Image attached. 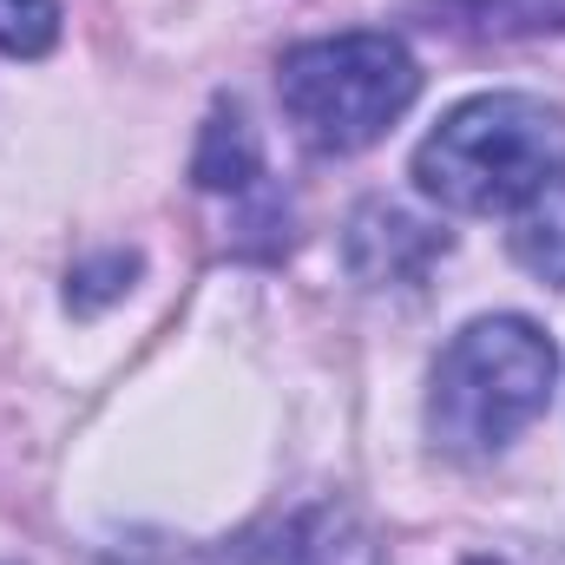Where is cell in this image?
I'll use <instances>...</instances> for the list:
<instances>
[{"label": "cell", "instance_id": "30bf717a", "mask_svg": "<svg viewBox=\"0 0 565 565\" xmlns=\"http://www.w3.org/2000/svg\"><path fill=\"white\" fill-rule=\"evenodd\" d=\"M553 565H565V553H559V559H553Z\"/></svg>", "mask_w": 565, "mask_h": 565}, {"label": "cell", "instance_id": "6da1fadb", "mask_svg": "<svg viewBox=\"0 0 565 565\" xmlns=\"http://www.w3.org/2000/svg\"><path fill=\"white\" fill-rule=\"evenodd\" d=\"M559 375V349L526 316H480L467 322L427 382V434L454 460H487L513 447L546 415Z\"/></svg>", "mask_w": 565, "mask_h": 565}, {"label": "cell", "instance_id": "7a4b0ae2", "mask_svg": "<svg viewBox=\"0 0 565 565\" xmlns=\"http://www.w3.org/2000/svg\"><path fill=\"white\" fill-rule=\"evenodd\" d=\"M559 164H565L559 106H546L533 93H480V99H460L422 139L415 184L447 211L493 217V211H520Z\"/></svg>", "mask_w": 565, "mask_h": 565}, {"label": "cell", "instance_id": "8fae6325", "mask_svg": "<svg viewBox=\"0 0 565 565\" xmlns=\"http://www.w3.org/2000/svg\"><path fill=\"white\" fill-rule=\"evenodd\" d=\"M119 565H126V559H119Z\"/></svg>", "mask_w": 565, "mask_h": 565}, {"label": "cell", "instance_id": "277c9868", "mask_svg": "<svg viewBox=\"0 0 565 565\" xmlns=\"http://www.w3.org/2000/svg\"><path fill=\"white\" fill-rule=\"evenodd\" d=\"M440 250H447V237L395 204H362L349 224V270L362 282H415Z\"/></svg>", "mask_w": 565, "mask_h": 565}, {"label": "cell", "instance_id": "9c48e42d", "mask_svg": "<svg viewBox=\"0 0 565 565\" xmlns=\"http://www.w3.org/2000/svg\"><path fill=\"white\" fill-rule=\"evenodd\" d=\"M480 13H500V26L513 20V26H526V33H540V26H565V0H487Z\"/></svg>", "mask_w": 565, "mask_h": 565}, {"label": "cell", "instance_id": "52a82bcc", "mask_svg": "<svg viewBox=\"0 0 565 565\" xmlns=\"http://www.w3.org/2000/svg\"><path fill=\"white\" fill-rule=\"evenodd\" d=\"M264 178V158H257V139L244 126V113H217L211 132H204V151H198V184L204 191H250Z\"/></svg>", "mask_w": 565, "mask_h": 565}, {"label": "cell", "instance_id": "ba28073f", "mask_svg": "<svg viewBox=\"0 0 565 565\" xmlns=\"http://www.w3.org/2000/svg\"><path fill=\"white\" fill-rule=\"evenodd\" d=\"M60 46V0H0V53L40 60Z\"/></svg>", "mask_w": 565, "mask_h": 565}, {"label": "cell", "instance_id": "8992f818", "mask_svg": "<svg viewBox=\"0 0 565 565\" xmlns=\"http://www.w3.org/2000/svg\"><path fill=\"white\" fill-rule=\"evenodd\" d=\"M513 257L540 282L565 289V164L520 204V217H513Z\"/></svg>", "mask_w": 565, "mask_h": 565}, {"label": "cell", "instance_id": "3957f363", "mask_svg": "<svg viewBox=\"0 0 565 565\" xmlns=\"http://www.w3.org/2000/svg\"><path fill=\"white\" fill-rule=\"evenodd\" d=\"M422 93V66L395 33H335L302 40L277 66L282 119L309 151L349 158L369 151Z\"/></svg>", "mask_w": 565, "mask_h": 565}, {"label": "cell", "instance_id": "5b68a950", "mask_svg": "<svg viewBox=\"0 0 565 565\" xmlns=\"http://www.w3.org/2000/svg\"><path fill=\"white\" fill-rule=\"evenodd\" d=\"M282 565H388V559H382L375 526H369L355 507L322 500V507H309V513L289 526Z\"/></svg>", "mask_w": 565, "mask_h": 565}]
</instances>
